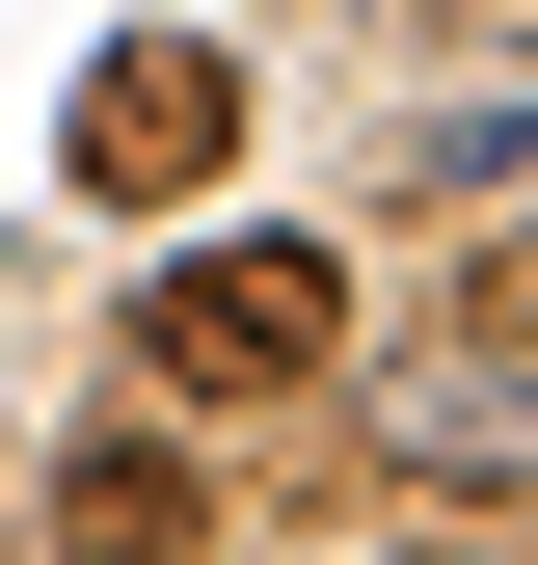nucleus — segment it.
<instances>
[{
	"label": "nucleus",
	"instance_id": "obj_1",
	"mask_svg": "<svg viewBox=\"0 0 538 565\" xmlns=\"http://www.w3.org/2000/svg\"><path fill=\"white\" fill-rule=\"evenodd\" d=\"M134 350H162V404H297L323 350H351V269L323 243H189L162 297H134Z\"/></svg>",
	"mask_w": 538,
	"mask_h": 565
},
{
	"label": "nucleus",
	"instance_id": "obj_2",
	"mask_svg": "<svg viewBox=\"0 0 538 565\" xmlns=\"http://www.w3.org/2000/svg\"><path fill=\"white\" fill-rule=\"evenodd\" d=\"M54 162H82L108 216H189V189L243 162V54H216V28H134V54H82V108H54Z\"/></svg>",
	"mask_w": 538,
	"mask_h": 565
},
{
	"label": "nucleus",
	"instance_id": "obj_3",
	"mask_svg": "<svg viewBox=\"0 0 538 565\" xmlns=\"http://www.w3.org/2000/svg\"><path fill=\"white\" fill-rule=\"evenodd\" d=\"M189 512H216V484H189L162 431H82V458H54V565H189Z\"/></svg>",
	"mask_w": 538,
	"mask_h": 565
}]
</instances>
